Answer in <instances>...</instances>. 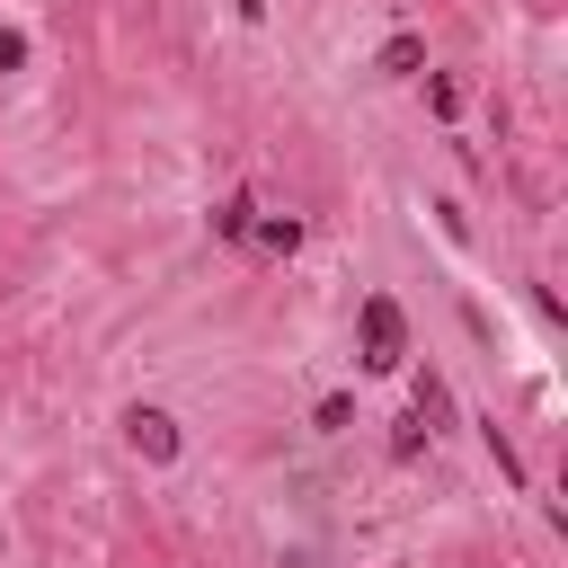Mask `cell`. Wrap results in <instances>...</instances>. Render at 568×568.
<instances>
[{"mask_svg": "<svg viewBox=\"0 0 568 568\" xmlns=\"http://www.w3.org/2000/svg\"><path fill=\"white\" fill-rule=\"evenodd\" d=\"M248 213H257L248 195H222V204H213V240H231V248H240V240H248Z\"/></svg>", "mask_w": 568, "mask_h": 568, "instance_id": "cell-5", "label": "cell"}, {"mask_svg": "<svg viewBox=\"0 0 568 568\" xmlns=\"http://www.w3.org/2000/svg\"><path fill=\"white\" fill-rule=\"evenodd\" d=\"M355 337H364V373H399V355H408V320H399L390 293H364V302H355Z\"/></svg>", "mask_w": 568, "mask_h": 568, "instance_id": "cell-1", "label": "cell"}, {"mask_svg": "<svg viewBox=\"0 0 568 568\" xmlns=\"http://www.w3.org/2000/svg\"><path fill=\"white\" fill-rule=\"evenodd\" d=\"M240 248H257V257H293L302 248V222L293 213H248V240Z\"/></svg>", "mask_w": 568, "mask_h": 568, "instance_id": "cell-3", "label": "cell"}, {"mask_svg": "<svg viewBox=\"0 0 568 568\" xmlns=\"http://www.w3.org/2000/svg\"><path fill=\"white\" fill-rule=\"evenodd\" d=\"M426 106L453 124V115H462V80H453V71H435V80H426Z\"/></svg>", "mask_w": 568, "mask_h": 568, "instance_id": "cell-8", "label": "cell"}, {"mask_svg": "<svg viewBox=\"0 0 568 568\" xmlns=\"http://www.w3.org/2000/svg\"><path fill=\"white\" fill-rule=\"evenodd\" d=\"M417 62H426V36H390V44L373 53V71H382V80H408Z\"/></svg>", "mask_w": 568, "mask_h": 568, "instance_id": "cell-4", "label": "cell"}, {"mask_svg": "<svg viewBox=\"0 0 568 568\" xmlns=\"http://www.w3.org/2000/svg\"><path fill=\"white\" fill-rule=\"evenodd\" d=\"M124 444H133L142 462H160V470H169L186 435H178V417H169V408H151V399H133V408H124Z\"/></svg>", "mask_w": 568, "mask_h": 568, "instance_id": "cell-2", "label": "cell"}, {"mask_svg": "<svg viewBox=\"0 0 568 568\" xmlns=\"http://www.w3.org/2000/svg\"><path fill=\"white\" fill-rule=\"evenodd\" d=\"M426 435H435V426H426V417H417V408H408V417H399V426H390V453H399V462H417V453H426Z\"/></svg>", "mask_w": 568, "mask_h": 568, "instance_id": "cell-7", "label": "cell"}, {"mask_svg": "<svg viewBox=\"0 0 568 568\" xmlns=\"http://www.w3.org/2000/svg\"><path fill=\"white\" fill-rule=\"evenodd\" d=\"M311 426H320V435H346V426H355V399H346V390H328V399L311 408Z\"/></svg>", "mask_w": 568, "mask_h": 568, "instance_id": "cell-6", "label": "cell"}, {"mask_svg": "<svg viewBox=\"0 0 568 568\" xmlns=\"http://www.w3.org/2000/svg\"><path fill=\"white\" fill-rule=\"evenodd\" d=\"M9 71H27V36H18V27H0V80H9Z\"/></svg>", "mask_w": 568, "mask_h": 568, "instance_id": "cell-9", "label": "cell"}]
</instances>
